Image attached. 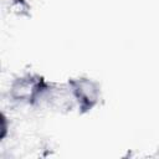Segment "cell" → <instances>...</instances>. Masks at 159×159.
Here are the masks:
<instances>
[{"label":"cell","instance_id":"cell-2","mask_svg":"<svg viewBox=\"0 0 159 159\" xmlns=\"http://www.w3.org/2000/svg\"><path fill=\"white\" fill-rule=\"evenodd\" d=\"M68 84L73 97L78 102L81 112H88L92 109L99 97V88L97 83L88 78H77L71 80Z\"/></svg>","mask_w":159,"mask_h":159},{"label":"cell","instance_id":"cell-1","mask_svg":"<svg viewBox=\"0 0 159 159\" xmlns=\"http://www.w3.org/2000/svg\"><path fill=\"white\" fill-rule=\"evenodd\" d=\"M48 91V84L40 76L26 75L14 81L11 86V97L16 101L29 104L36 103Z\"/></svg>","mask_w":159,"mask_h":159}]
</instances>
